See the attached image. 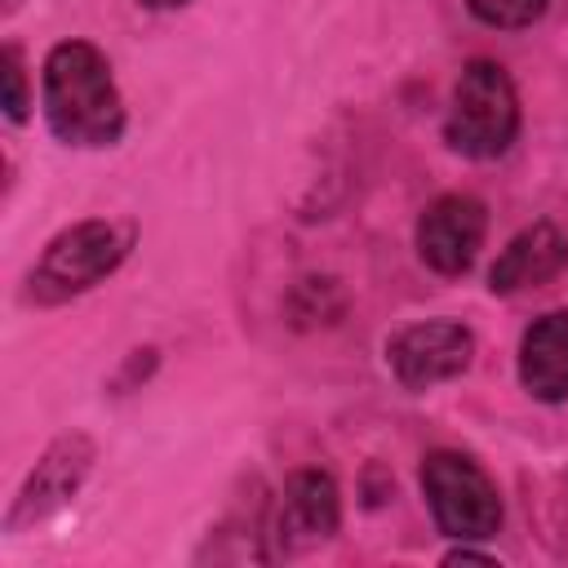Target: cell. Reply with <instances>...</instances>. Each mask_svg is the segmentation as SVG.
Wrapping results in <instances>:
<instances>
[{
	"mask_svg": "<svg viewBox=\"0 0 568 568\" xmlns=\"http://www.w3.org/2000/svg\"><path fill=\"white\" fill-rule=\"evenodd\" d=\"M40 111L49 133L75 151L115 146L129 111L106 53L89 40H58L40 62Z\"/></svg>",
	"mask_w": 568,
	"mask_h": 568,
	"instance_id": "obj_1",
	"label": "cell"
},
{
	"mask_svg": "<svg viewBox=\"0 0 568 568\" xmlns=\"http://www.w3.org/2000/svg\"><path fill=\"white\" fill-rule=\"evenodd\" d=\"M133 244H138L133 222L80 217L71 226H62L31 262V271L22 280V302L49 311V306H67V302L93 293L124 266Z\"/></svg>",
	"mask_w": 568,
	"mask_h": 568,
	"instance_id": "obj_2",
	"label": "cell"
},
{
	"mask_svg": "<svg viewBox=\"0 0 568 568\" xmlns=\"http://www.w3.org/2000/svg\"><path fill=\"white\" fill-rule=\"evenodd\" d=\"M519 138V93L501 62L470 58L453 84L444 142L466 160H497Z\"/></svg>",
	"mask_w": 568,
	"mask_h": 568,
	"instance_id": "obj_3",
	"label": "cell"
},
{
	"mask_svg": "<svg viewBox=\"0 0 568 568\" xmlns=\"http://www.w3.org/2000/svg\"><path fill=\"white\" fill-rule=\"evenodd\" d=\"M422 497L435 519V528L453 541H488L501 532L506 506L493 484V475L457 448H435L422 457Z\"/></svg>",
	"mask_w": 568,
	"mask_h": 568,
	"instance_id": "obj_4",
	"label": "cell"
},
{
	"mask_svg": "<svg viewBox=\"0 0 568 568\" xmlns=\"http://www.w3.org/2000/svg\"><path fill=\"white\" fill-rule=\"evenodd\" d=\"M93 462H98V444H93L89 430H62V435H53L44 444V453L36 457V466L22 475L18 493L9 497L0 528L9 537H18V532L53 519L58 510H67L75 501V493L84 488Z\"/></svg>",
	"mask_w": 568,
	"mask_h": 568,
	"instance_id": "obj_5",
	"label": "cell"
},
{
	"mask_svg": "<svg viewBox=\"0 0 568 568\" xmlns=\"http://www.w3.org/2000/svg\"><path fill=\"white\" fill-rule=\"evenodd\" d=\"M470 359H475V333L462 320H417L386 337V368L413 395L462 377Z\"/></svg>",
	"mask_w": 568,
	"mask_h": 568,
	"instance_id": "obj_6",
	"label": "cell"
},
{
	"mask_svg": "<svg viewBox=\"0 0 568 568\" xmlns=\"http://www.w3.org/2000/svg\"><path fill=\"white\" fill-rule=\"evenodd\" d=\"M484 235H488V209L479 195L470 191H444L435 195L417 226H413V244H417V257L435 271V275H466L484 248Z\"/></svg>",
	"mask_w": 568,
	"mask_h": 568,
	"instance_id": "obj_7",
	"label": "cell"
},
{
	"mask_svg": "<svg viewBox=\"0 0 568 568\" xmlns=\"http://www.w3.org/2000/svg\"><path fill=\"white\" fill-rule=\"evenodd\" d=\"M342 528V488L328 470L320 466H302L284 479L275 519H271V541L275 555H297L311 550L328 537H337Z\"/></svg>",
	"mask_w": 568,
	"mask_h": 568,
	"instance_id": "obj_8",
	"label": "cell"
},
{
	"mask_svg": "<svg viewBox=\"0 0 568 568\" xmlns=\"http://www.w3.org/2000/svg\"><path fill=\"white\" fill-rule=\"evenodd\" d=\"M564 266H568V235L550 217H541L506 240V248L488 266V293L515 297L528 288H546L550 280H559Z\"/></svg>",
	"mask_w": 568,
	"mask_h": 568,
	"instance_id": "obj_9",
	"label": "cell"
},
{
	"mask_svg": "<svg viewBox=\"0 0 568 568\" xmlns=\"http://www.w3.org/2000/svg\"><path fill=\"white\" fill-rule=\"evenodd\" d=\"M515 368H519V386L537 404L568 399V311H546L524 328Z\"/></svg>",
	"mask_w": 568,
	"mask_h": 568,
	"instance_id": "obj_10",
	"label": "cell"
},
{
	"mask_svg": "<svg viewBox=\"0 0 568 568\" xmlns=\"http://www.w3.org/2000/svg\"><path fill=\"white\" fill-rule=\"evenodd\" d=\"M346 311V293L337 280L328 275H302L288 293V315L293 328H320V324H337Z\"/></svg>",
	"mask_w": 568,
	"mask_h": 568,
	"instance_id": "obj_11",
	"label": "cell"
},
{
	"mask_svg": "<svg viewBox=\"0 0 568 568\" xmlns=\"http://www.w3.org/2000/svg\"><path fill=\"white\" fill-rule=\"evenodd\" d=\"M550 0H466L470 18L493 31H524L546 13Z\"/></svg>",
	"mask_w": 568,
	"mask_h": 568,
	"instance_id": "obj_12",
	"label": "cell"
},
{
	"mask_svg": "<svg viewBox=\"0 0 568 568\" xmlns=\"http://www.w3.org/2000/svg\"><path fill=\"white\" fill-rule=\"evenodd\" d=\"M0 84H4V120L9 124H27L31 115V84H27V62H22V49L9 40L0 49Z\"/></svg>",
	"mask_w": 568,
	"mask_h": 568,
	"instance_id": "obj_13",
	"label": "cell"
},
{
	"mask_svg": "<svg viewBox=\"0 0 568 568\" xmlns=\"http://www.w3.org/2000/svg\"><path fill=\"white\" fill-rule=\"evenodd\" d=\"M444 564H497V555H488V550H475L470 541H457L453 550H444Z\"/></svg>",
	"mask_w": 568,
	"mask_h": 568,
	"instance_id": "obj_14",
	"label": "cell"
},
{
	"mask_svg": "<svg viewBox=\"0 0 568 568\" xmlns=\"http://www.w3.org/2000/svg\"><path fill=\"white\" fill-rule=\"evenodd\" d=\"M142 9H186L191 0H138Z\"/></svg>",
	"mask_w": 568,
	"mask_h": 568,
	"instance_id": "obj_15",
	"label": "cell"
},
{
	"mask_svg": "<svg viewBox=\"0 0 568 568\" xmlns=\"http://www.w3.org/2000/svg\"><path fill=\"white\" fill-rule=\"evenodd\" d=\"M18 4H22V0H4V18H9V13L18 9Z\"/></svg>",
	"mask_w": 568,
	"mask_h": 568,
	"instance_id": "obj_16",
	"label": "cell"
}]
</instances>
